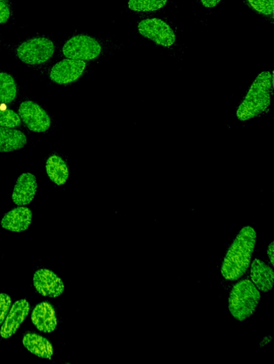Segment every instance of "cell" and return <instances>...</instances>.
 I'll return each mask as SVG.
<instances>
[{
    "label": "cell",
    "instance_id": "obj_1",
    "mask_svg": "<svg viewBox=\"0 0 274 364\" xmlns=\"http://www.w3.org/2000/svg\"><path fill=\"white\" fill-rule=\"evenodd\" d=\"M256 233L253 227L247 226L234 240L224 259L222 274L229 280L241 278L248 269L255 248Z\"/></svg>",
    "mask_w": 274,
    "mask_h": 364
},
{
    "label": "cell",
    "instance_id": "obj_2",
    "mask_svg": "<svg viewBox=\"0 0 274 364\" xmlns=\"http://www.w3.org/2000/svg\"><path fill=\"white\" fill-rule=\"evenodd\" d=\"M273 77L271 72L261 73L251 84L247 96L237 111L241 121L259 116L270 105Z\"/></svg>",
    "mask_w": 274,
    "mask_h": 364
},
{
    "label": "cell",
    "instance_id": "obj_3",
    "mask_svg": "<svg viewBox=\"0 0 274 364\" xmlns=\"http://www.w3.org/2000/svg\"><path fill=\"white\" fill-rule=\"evenodd\" d=\"M261 299V293L249 280H242L232 288L229 298V308L232 315L242 321L256 311Z\"/></svg>",
    "mask_w": 274,
    "mask_h": 364
},
{
    "label": "cell",
    "instance_id": "obj_4",
    "mask_svg": "<svg viewBox=\"0 0 274 364\" xmlns=\"http://www.w3.org/2000/svg\"><path fill=\"white\" fill-rule=\"evenodd\" d=\"M56 46L49 39L35 37L23 42L17 48L18 58L25 65H44L53 56Z\"/></svg>",
    "mask_w": 274,
    "mask_h": 364
},
{
    "label": "cell",
    "instance_id": "obj_5",
    "mask_svg": "<svg viewBox=\"0 0 274 364\" xmlns=\"http://www.w3.org/2000/svg\"><path fill=\"white\" fill-rule=\"evenodd\" d=\"M101 44L87 35H77L70 39L63 46L62 53L68 58L90 60L101 53Z\"/></svg>",
    "mask_w": 274,
    "mask_h": 364
},
{
    "label": "cell",
    "instance_id": "obj_6",
    "mask_svg": "<svg viewBox=\"0 0 274 364\" xmlns=\"http://www.w3.org/2000/svg\"><path fill=\"white\" fill-rule=\"evenodd\" d=\"M138 30L143 37L164 47L172 46L176 41L175 33L171 27L158 18L142 20L138 25Z\"/></svg>",
    "mask_w": 274,
    "mask_h": 364
},
{
    "label": "cell",
    "instance_id": "obj_7",
    "mask_svg": "<svg viewBox=\"0 0 274 364\" xmlns=\"http://www.w3.org/2000/svg\"><path fill=\"white\" fill-rule=\"evenodd\" d=\"M19 115L25 125L32 132L47 131L51 124L48 113L37 103L26 100L19 108Z\"/></svg>",
    "mask_w": 274,
    "mask_h": 364
},
{
    "label": "cell",
    "instance_id": "obj_8",
    "mask_svg": "<svg viewBox=\"0 0 274 364\" xmlns=\"http://www.w3.org/2000/svg\"><path fill=\"white\" fill-rule=\"evenodd\" d=\"M85 69L86 63L84 60L67 58L52 67L49 78L58 84H69L80 79Z\"/></svg>",
    "mask_w": 274,
    "mask_h": 364
},
{
    "label": "cell",
    "instance_id": "obj_9",
    "mask_svg": "<svg viewBox=\"0 0 274 364\" xmlns=\"http://www.w3.org/2000/svg\"><path fill=\"white\" fill-rule=\"evenodd\" d=\"M33 284L39 294L51 298L61 296L66 289L62 279L51 271L46 268L39 269L35 273Z\"/></svg>",
    "mask_w": 274,
    "mask_h": 364
},
{
    "label": "cell",
    "instance_id": "obj_10",
    "mask_svg": "<svg viewBox=\"0 0 274 364\" xmlns=\"http://www.w3.org/2000/svg\"><path fill=\"white\" fill-rule=\"evenodd\" d=\"M30 306L29 301L23 299L14 303L0 330V336L9 339L18 330L20 325L29 315Z\"/></svg>",
    "mask_w": 274,
    "mask_h": 364
},
{
    "label": "cell",
    "instance_id": "obj_11",
    "mask_svg": "<svg viewBox=\"0 0 274 364\" xmlns=\"http://www.w3.org/2000/svg\"><path fill=\"white\" fill-rule=\"evenodd\" d=\"M37 191L36 176L32 173H23L16 181L12 195L13 201L18 206L28 205L35 199Z\"/></svg>",
    "mask_w": 274,
    "mask_h": 364
},
{
    "label": "cell",
    "instance_id": "obj_12",
    "mask_svg": "<svg viewBox=\"0 0 274 364\" xmlns=\"http://www.w3.org/2000/svg\"><path fill=\"white\" fill-rule=\"evenodd\" d=\"M32 321L36 328L43 333H51L56 330L58 319L56 311L46 301L36 306L32 313Z\"/></svg>",
    "mask_w": 274,
    "mask_h": 364
},
{
    "label": "cell",
    "instance_id": "obj_13",
    "mask_svg": "<svg viewBox=\"0 0 274 364\" xmlns=\"http://www.w3.org/2000/svg\"><path fill=\"white\" fill-rule=\"evenodd\" d=\"M32 220L31 209L25 207L15 208L5 214L0 224L8 230L16 233L25 231Z\"/></svg>",
    "mask_w": 274,
    "mask_h": 364
},
{
    "label": "cell",
    "instance_id": "obj_14",
    "mask_svg": "<svg viewBox=\"0 0 274 364\" xmlns=\"http://www.w3.org/2000/svg\"><path fill=\"white\" fill-rule=\"evenodd\" d=\"M251 277L253 283L263 292L272 289L274 282V272L267 264L255 259L251 264Z\"/></svg>",
    "mask_w": 274,
    "mask_h": 364
},
{
    "label": "cell",
    "instance_id": "obj_15",
    "mask_svg": "<svg viewBox=\"0 0 274 364\" xmlns=\"http://www.w3.org/2000/svg\"><path fill=\"white\" fill-rule=\"evenodd\" d=\"M23 344L32 354L45 359L50 360L54 354L51 344L48 339L39 334L27 332L25 334Z\"/></svg>",
    "mask_w": 274,
    "mask_h": 364
},
{
    "label": "cell",
    "instance_id": "obj_16",
    "mask_svg": "<svg viewBox=\"0 0 274 364\" xmlns=\"http://www.w3.org/2000/svg\"><path fill=\"white\" fill-rule=\"evenodd\" d=\"M27 143V136L20 131L0 126V152L21 150Z\"/></svg>",
    "mask_w": 274,
    "mask_h": 364
},
{
    "label": "cell",
    "instance_id": "obj_17",
    "mask_svg": "<svg viewBox=\"0 0 274 364\" xmlns=\"http://www.w3.org/2000/svg\"><path fill=\"white\" fill-rule=\"evenodd\" d=\"M46 171L51 181L58 186H64L66 183L70 174L66 161L56 155L48 158L46 162Z\"/></svg>",
    "mask_w": 274,
    "mask_h": 364
},
{
    "label": "cell",
    "instance_id": "obj_18",
    "mask_svg": "<svg viewBox=\"0 0 274 364\" xmlns=\"http://www.w3.org/2000/svg\"><path fill=\"white\" fill-rule=\"evenodd\" d=\"M18 95V86L14 78L8 73L0 72V103H11Z\"/></svg>",
    "mask_w": 274,
    "mask_h": 364
},
{
    "label": "cell",
    "instance_id": "obj_19",
    "mask_svg": "<svg viewBox=\"0 0 274 364\" xmlns=\"http://www.w3.org/2000/svg\"><path fill=\"white\" fill-rule=\"evenodd\" d=\"M168 0H130L128 7L136 12H153L166 6Z\"/></svg>",
    "mask_w": 274,
    "mask_h": 364
},
{
    "label": "cell",
    "instance_id": "obj_20",
    "mask_svg": "<svg viewBox=\"0 0 274 364\" xmlns=\"http://www.w3.org/2000/svg\"><path fill=\"white\" fill-rule=\"evenodd\" d=\"M22 119L14 110L0 107V126L8 129H15L21 125Z\"/></svg>",
    "mask_w": 274,
    "mask_h": 364
},
{
    "label": "cell",
    "instance_id": "obj_21",
    "mask_svg": "<svg viewBox=\"0 0 274 364\" xmlns=\"http://www.w3.org/2000/svg\"><path fill=\"white\" fill-rule=\"evenodd\" d=\"M247 1L259 13L266 16L273 15L274 0H247Z\"/></svg>",
    "mask_w": 274,
    "mask_h": 364
},
{
    "label": "cell",
    "instance_id": "obj_22",
    "mask_svg": "<svg viewBox=\"0 0 274 364\" xmlns=\"http://www.w3.org/2000/svg\"><path fill=\"white\" fill-rule=\"evenodd\" d=\"M12 306L11 296L6 293H0V326L4 323Z\"/></svg>",
    "mask_w": 274,
    "mask_h": 364
},
{
    "label": "cell",
    "instance_id": "obj_23",
    "mask_svg": "<svg viewBox=\"0 0 274 364\" xmlns=\"http://www.w3.org/2000/svg\"><path fill=\"white\" fill-rule=\"evenodd\" d=\"M11 18V10L4 0H0V24H6Z\"/></svg>",
    "mask_w": 274,
    "mask_h": 364
},
{
    "label": "cell",
    "instance_id": "obj_24",
    "mask_svg": "<svg viewBox=\"0 0 274 364\" xmlns=\"http://www.w3.org/2000/svg\"><path fill=\"white\" fill-rule=\"evenodd\" d=\"M202 5L207 8H212L216 7L221 0H201Z\"/></svg>",
    "mask_w": 274,
    "mask_h": 364
},
{
    "label": "cell",
    "instance_id": "obj_25",
    "mask_svg": "<svg viewBox=\"0 0 274 364\" xmlns=\"http://www.w3.org/2000/svg\"><path fill=\"white\" fill-rule=\"evenodd\" d=\"M267 255L272 266H273L274 242L272 241L267 249Z\"/></svg>",
    "mask_w": 274,
    "mask_h": 364
}]
</instances>
